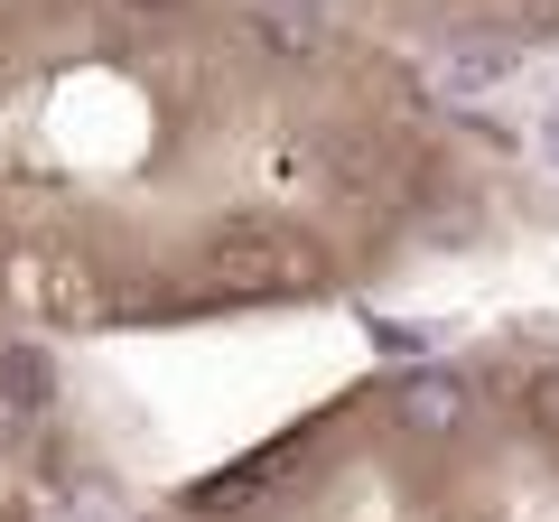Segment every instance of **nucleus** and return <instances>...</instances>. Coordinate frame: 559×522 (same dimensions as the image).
Segmentation results:
<instances>
[{"label":"nucleus","instance_id":"f257e3e1","mask_svg":"<svg viewBox=\"0 0 559 522\" xmlns=\"http://www.w3.org/2000/svg\"><path fill=\"white\" fill-rule=\"evenodd\" d=\"M476 224L419 75L336 0H0V318L28 336L336 299Z\"/></svg>","mask_w":559,"mask_h":522},{"label":"nucleus","instance_id":"f03ea898","mask_svg":"<svg viewBox=\"0 0 559 522\" xmlns=\"http://www.w3.org/2000/svg\"><path fill=\"white\" fill-rule=\"evenodd\" d=\"M57 485V355L0 318V522H38Z\"/></svg>","mask_w":559,"mask_h":522},{"label":"nucleus","instance_id":"7ed1b4c3","mask_svg":"<svg viewBox=\"0 0 559 522\" xmlns=\"http://www.w3.org/2000/svg\"><path fill=\"white\" fill-rule=\"evenodd\" d=\"M540 141H550V159H559V112H550V131H540Z\"/></svg>","mask_w":559,"mask_h":522}]
</instances>
